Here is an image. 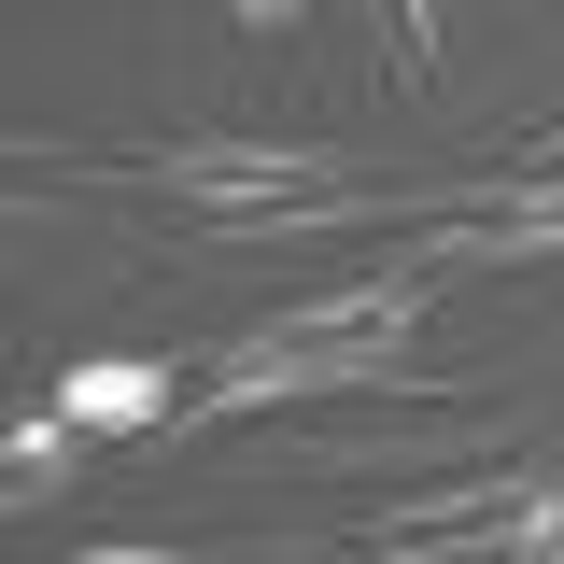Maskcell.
Masks as SVG:
<instances>
[{"mask_svg": "<svg viewBox=\"0 0 564 564\" xmlns=\"http://www.w3.org/2000/svg\"><path fill=\"white\" fill-rule=\"evenodd\" d=\"M522 254H564V184H536V198H480V212H452V226L423 240V269H522Z\"/></svg>", "mask_w": 564, "mask_h": 564, "instance_id": "3", "label": "cell"}, {"mask_svg": "<svg viewBox=\"0 0 564 564\" xmlns=\"http://www.w3.org/2000/svg\"><path fill=\"white\" fill-rule=\"evenodd\" d=\"M367 29H381L395 85H437V0H367Z\"/></svg>", "mask_w": 564, "mask_h": 564, "instance_id": "6", "label": "cell"}, {"mask_svg": "<svg viewBox=\"0 0 564 564\" xmlns=\"http://www.w3.org/2000/svg\"><path fill=\"white\" fill-rule=\"evenodd\" d=\"M226 14H240V29H254V0H226Z\"/></svg>", "mask_w": 564, "mask_h": 564, "instance_id": "10", "label": "cell"}, {"mask_svg": "<svg viewBox=\"0 0 564 564\" xmlns=\"http://www.w3.org/2000/svg\"><path fill=\"white\" fill-rule=\"evenodd\" d=\"M170 410H184V381L141 367V352H99V367L57 381V423H70V437H141V423H170Z\"/></svg>", "mask_w": 564, "mask_h": 564, "instance_id": "4", "label": "cell"}, {"mask_svg": "<svg viewBox=\"0 0 564 564\" xmlns=\"http://www.w3.org/2000/svg\"><path fill=\"white\" fill-rule=\"evenodd\" d=\"M70 564H184V551H70Z\"/></svg>", "mask_w": 564, "mask_h": 564, "instance_id": "8", "label": "cell"}, {"mask_svg": "<svg viewBox=\"0 0 564 564\" xmlns=\"http://www.w3.org/2000/svg\"><path fill=\"white\" fill-rule=\"evenodd\" d=\"M325 170H339L325 141H170V155H155V184H170V198H198V212H226V226H240V212L311 198Z\"/></svg>", "mask_w": 564, "mask_h": 564, "instance_id": "2", "label": "cell"}, {"mask_svg": "<svg viewBox=\"0 0 564 564\" xmlns=\"http://www.w3.org/2000/svg\"><path fill=\"white\" fill-rule=\"evenodd\" d=\"M480 536H494V564H508V551H564V480L536 494V508H508V522H480Z\"/></svg>", "mask_w": 564, "mask_h": 564, "instance_id": "7", "label": "cell"}, {"mask_svg": "<svg viewBox=\"0 0 564 564\" xmlns=\"http://www.w3.org/2000/svg\"><path fill=\"white\" fill-rule=\"evenodd\" d=\"M522 437L480 410H381V423H325V437H296L282 466L296 480H466V466H508Z\"/></svg>", "mask_w": 564, "mask_h": 564, "instance_id": "1", "label": "cell"}, {"mask_svg": "<svg viewBox=\"0 0 564 564\" xmlns=\"http://www.w3.org/2000/svg\"><path fill=\"white\" fill-rule=\"evenodd\" d=\"M508 564H564V551H508Z\"/></svg>", "mask_w": 564, "mask_h": 564, "instance_id": "9", "label": "cell"}, {"mask_svg": "<svg viewBox=\"0 0 564 564\" xmlns=\"http://www.w3.org/2000/svg\"><path fill=\"white\" fill-rule=\"evenodd\" d=\"M70 466H85V437H70V423H14V437H0V522H14V508H57Z\"/></svg>", "mask_w": 564, "mask_h": 564, "instance_id": "5", "label": "cell"}]
</instances>
